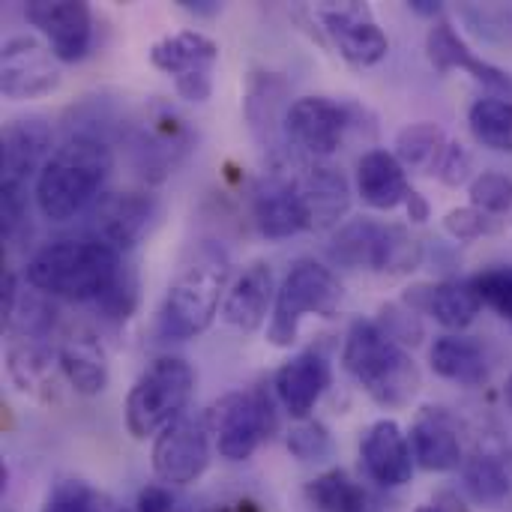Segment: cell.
I'll use <instances>...</instances> for the list:
<instances>
[{"instance_id": "6da1fadb", "label": "cell", "mask_w": 512, "mask_h": 512, "mask_svg": "<svg viewBox=\"0 0 512 512\" xmlns=\"http://www.w3.org/2000/svg\"><path fill=\"white\" fill-rule=\"evenodd\" d=\"M123 270L126 264L114 246L81 234L60 237L36 249L24 267V279L45 297L96 306L120 282Z\"/></svg>"}, {"instance_id": "7a4b0ae2", "label": "cell", "mask_w": 512, "mask_h": 512, "mask_svg": "<svg viewBox=\"0 0 512 512\" xmlns=\"http://www.w3.org/2000/svg\"><path fill=\"white\" fill-rule=\"evenodd\" d=\"M114 168V153L105 138L93 132L69 135L48 156L36 177L33 195L39 213L51 222H69L90 210L99 198L105 177Z\"/></svg>"}, {"instance_id": "3957f363", "label": "cell", "mask_w": 512, "mask_h": 512, "mask_svg": "<svg viewBox=\"0 0 512 512\" xmlns=\"http://www.w3.org/2000/svg\"><path fill=\"white\" fill-rule=\"evenodd\" d=\"M345 369L384 408L408 405L420 390L414 357L375 321H354L342 351Z\"/></svg>"}, {"instance_id": "277c9868", "label": "cell", "mask_w": 512, "mask_h": 512, "mask_svg": "<svg viewBox=\"0 0 512 512\" xmlns=\"http://www.w3.org/2000/svg\"><path fill=\"white\" fill-rule=\"evenodd\" d=\"M228 255L216 246H198V252L183 264L177 279L171 282L162 312L159 330L165 339H192L204 333L219 309L222 291L228 285Z\"/></svg>"}, {"instance_id": "5b68a950", "label": "cell", "mask_w": 512, "mask_h": 512, "mask_svg": "<svg viewBox=\"0 0 512 512\" xmlns=\"http://www.w3.org/2000/svg\"><path fill=\"white\" fill-rule=\"evenodd\" d=\"M195 390V372L183 357L153 360L126 396V429L132 438H159L174 426Z\"/></svg>"}, {"instance_id": "8992f818", "label": "cell", "mask_w": 512, "mask_h": 512, "mask_svg": "<svg viewBox=\"0 0 512 512\" xmlns=\"http://www.w3.org/2000/svg\"><path fill=\"white\" fill-rule=\"evenodd\" d=\"M51 126L39 117L9 120L0 138V222L12 237L27 216V186L51 156Z\"/></svg>"}, {"instance_id": "52a82bcc", "label": "cell", "mask_w": 512, "mask_h": 512, "mask_svg": "<svg viewBox=\"0 0 512 512\" xmlns=\"http://www.w3.org/2000/svg\"><path fill=\"white\" fill-rule=\"evenodd\" d=\"M342 294H345L342 282L336 279L330 267L318 261H297L276 291V306H273V318L267 327V339L276 348L294 345L300 333V321L306 315L333 318L336 309L342 306Z\"/></svg>"}, {"instance_id": "ba28073f", "label": "cell", "mask_w": 512, "mask_h": 512, "mask_svg": "<svg viewBox=\"0 0 512 512\" xmlns=\"http://www.w3.org/2000/svg\"><path fill=\"white\" fill-rule=\"evenodd\" d=\"M330 258L342 267H366L375 273H411L423 264V243L402 225H378L357 219L330 240Z\"/></svg>"}, {"instance_id": "9c48e42d", "label": "cell", "mask_w": 512, "mask_h": 512, "mask_svg": "<svg viewBox=\"0 0 512 512\" xmlns=\"http://www.w3.org/2000/svg\"><path fill=\"white\" fill-rule=\"evenodd\" d=\"M207 426L216 435V447H219L222 459L246 462L261 447V441L279 429L276 402L267 393V387H255L246 393L243 390L228 393L210 408Z\"/></svg>"}, {"instance_id": "30bf717a", "label": "cell", "mask_w": 512, "mask_h": 512, "mask_svg": "<svg viewBox=\"0 0 512 512\" xmlns=\"http://www.w3.org/2000/svg\"><path fill=\"white\" fill-rule=\"evenodd\" d=\"M150 60L156 69L174 78L177 93L186 102H207L213 93V69L219 60V45L198 33V30H180L174 36L159 39L150 48Z\"/></svg>"}, {"instance_id": "8fae6325", "label": "cell", "mask_w": 512, "mask_h": 512, "mask_svg": "<svg viewBox=\"0 0 512 512\" xmlns=\"http://www.w3.org/2000/svg\"><path fill=\"white\" fill-rule=\"evenodd\" d=\"M192 129L165 102L147 108L132 135V159L147 180H165L192 150Z\"/></svg>"}, {"instance_id": "7c38bea8", "label": "cell", "mask_w": 512, "mask_h": 512, "mask_svg": "<svg viewBox=\"0 0 512 512\" xmlns=\"http://www.w3.org/2000/svg\"><path fill=\"white\" fill-rule=\"evenodd\" d=\"M210 468V429L207 420L180 417L153 444V471L162 483L189 486Z\"/></svg>"}, {"instance_id": "4fadbf2b", "label": "cell", "mask_w": 512, "mask_h": 512, "mask_svg": "<svg viewBox=\"0 0 512 512\" xmlns=\"http://www.w3.org/2000/svg\"><path fill=\"white\" fill-rule=\"evenodd\" d=\"M159 204L150 192H108L90 207V237L114 246L117 252L135 249L150 231Z\"/></svg>"}, {"instance_id": "5bb4252c", "label": "cell", "mask_w": 512, "mask_h": 512, "mask_svg": "<svg viewBox=\"0 0 512 512\" xmlns=\"http://www.w3.org/2000/svg\"><path fill=\"white\" fill-rule=\"evenodd\" d=\"M24 18L51 42L63 63L84 60L93 45V12L81 0H30Z\"/></svg>"}, {"instance_id": "9a60e30c", "label": "cell", "mask_w": 512, "mask_h": 512, "mask_svg": "<svg viewBox=\"0 0 512 512\" xmlns=\"http://www.w3.org/2000/svg\"><path fill=\"white\" fill-rule=\"evenodd\" d=\"M348 129V111L324 96H300L285 111V138L312 159H327L339 150Z\"/></svg>"}, {"instance_id": "2e32d148", "label": "cell", "mask_w": 512, "mask_h": 512, "mask_svg": "<svg viewBox=\"0 0 512 512\" xmlns=\"http://www.w3.org/2000/svg\"><path fill=\"white\" fill-rule=\"evenodd\" d=\"M60 60L33 36H12L0 54V90L6 99L45 96L60 84Z\"/></svg>"}, {"instance_id": "e0dca14e", "label": "cell", "mask_w": 512, "mask_h": 512, "mask_svg": "<svg viewBox=\"0 0 512 512\" xmlns=\"http://www.w3.org/2000/svg\"><path fill=\"white\" fill-rule=\"evenodd\" d=\"M318 18L333 36L339 54L354 66H375L387 57L390 39L372 18L366 3H330L318 6Z\"/></svg>"}, {"instance_id": "ac0fdd59", "label": "cell", "mask_w": 512, "mask_h": 512, "mask_svg": "<svg viewBox=\"0 0 512 512\" xmlns=\"http://www.w3.org/2000/svg\"><path fill=\"white\" fill-rule=\"evenodd\" d=\"M363 465L369 477L387 489H399L414 477V450L408 435L393 420H378L360 444Z\"/></svg>"}, {"instance_id": "d6986e66", "label": "cell", "mask_w": 512, "mask_h": 512, "mask_svg": "<svg viewBox=\"0 0 512 512\" xmlns=\"http://www.w3.org/2000/svg\"><path fill=\"white\" fill-rule=\"evenodd\" d=\"M330 381L333 372L327 357L318 351H303L276 372V396L294 420H306L327 393Z\"/></svg>"}, {"instance_id": "ffe728a7", "label": "cell", "mask_w": 512, "mask_h": 512, "mask_svg": "<svg viewBox=\"0 0 512 512\" xmlns=\"http://www.w3.org/2000/svg\"><path fill=\"white\" fill-rule=\"evenodd\" d=\"M252 213L255 225L270 240H285L309 228V216L297 189V180L270 177L255 186L252 195Z\"/></svg>"}, {"instance_id": "44dd1931", "label": "cell", "mask_w": 512, "mask_h": 512, "mask_svg": "<svg viewBox=\"0 0 512 512\" xmlns=\"http://www.w3.org/2000/svg\"><path fill=\"white\" fill-rule=\"evenodd\" d=\"M426 51H429V60H432V66H435L438 72L465 69L468 75H474L483 87L495 90L498 96L512 93L510 75H507L504 69L492 66L489 60L477 57V54L471 51V45L453 30L450 21H438V24L429 30V36H426Z\"/></svg>"}, {"instance_id": "7402d4cb", "label": "cell", "mask_w": 512, "mask_h": 512, "mask_svg": "<svg viewBox=\"0 0 512 512\" xmlns=\"http://www.w3.org/2000/svg\"><path fill=\"white\" fill-rule=\"evenodd\" d=\"M270 300H273V270L270 264L255 261L240 273V279L225 294L222 318L240 333H255L270 315Z\"/></svg>"}, {"instance_id": "603a6c76", "label": "cell", "mask_w": 512, "mask_h": 512, "mask_svg": "<svg viewBox=\"0 0 512 512\" xmlns=\"http://www.w3.org/2000/svg\"><path fill=\"white\" fill-rule=\"evenodd\" d=\"M297 189H300V198H303V207L309 216V228H315V231L339 225V219L351 207L348 180L333 165L306 168V174L297 180Z\"/></svg>"}, {"instance_id": "cb8c5ba5", "label": "cell", "mask_w": 512, "mask_h": 512, "mask_svg": "<svg viewBox=\"0 0 512 512\" xmlns=\"http://www.w3.org/2000/svg\"><path fill=\"white\" fill-rule=\"evenodd\" d=\"M405 303L432 315L447 330H465L480 315L483 303L471 282H438V285H417L408 291Z\"/></svg>"}, {"instance_id": "d4e9b609", "label": "cell", "mask_w": 512, "mask_h": 512, "mask_svg": "<svg viewBox=\"0 0 512 512\" xmlns=\"http://www.w3.org/2000/svg\"><path fill=\"white\" fill-rule=\"evenodd\" d=\"M411 450H414V462L429 474H450L465 462L456 429L435 408H426L414 420V426H411Z\"/></svg>"}, {"instance_id": "484cf974", "label": "cell", "mask_w": 512, "mask_h": 512, "mask_svg": "<svg viewBox=\"0 0 512 512\" xmlns=\"http://www.w3.org/2000/svg\"><path fill=\"white\" fill-rule=\"evenodd\" d=\"M357 189L372 210H396L399 204H408L414 192L402 162L387 150L363 153L357 165Z\"/></svg>"}, {"instance_id": "4316f807", "label": "cell", "mask_w": 512, "mask_h": 512, "mask_svg": "<svg viewBox=\"0 0 512 512\" xmlns=\"http://www.w3.org/2000/svg\"><path fill=\"white\" fill-rule=\"evenodd\" d=\"M60 375L78 396H99L108 387V360L96 336L75 330L57 348Z\"/></svg>"}, {"instance_id": "83f0119b", "label": "cell", "mask_w": 512, "mask_h": 512, "mask_svg": "<svg viewBox=\"0 0 512 512\" xmlns=\"http://www.w3.org/2000/svg\"><path fill=\"white\" fill-rule=\"evenodd\" d=\"M429 363L435 369V375H441L444 381L462 384V387H480L489 381V360L483 354V348L468 339V336H441L435 339L432 351H429Z\"/></svg>"}, {"instance_id": "f1b7e54d", "label": "cell", "mask_w": 512, "mask_h": 512, "mask_svg": "<svg viewBox=\"0 0 512 512\" xmlns=\"http://www.w3.org/2000/svg\"><path fill=\"white\" fill-rule=\"evenodd\" d=\"M6 366H9V378L24 393L54 390L60 372V360L36 336H15L6 354Z\"/></svg>"}, {"instance_id": "f546056e", "label": "cell", "mask_w": 512, "mask_h": 512, "mask_svg": "<svg viewBox=\"0 0 512 512\" xmlns=\"http://www.w3.org/2000/svg\"><path fill=\"white\" fill-rule=\"evenodd\" d=\"M306 498L318 512H381L378 501L345 471H327L306 486Z\"/></svg>"}, {"instance_id": "4dcf8cb0", "label": "cell", "mask_w": 512, "mask_h": 512, "mask_svg": "<svg viewBox=\"0 0 512 512\" xmlns=\"http://www.w3.org/2000/svg\"><path fill=\"white\" fill-rule=\"evenodd\" d=\"M450 141L441 126L435 123H411L396 135V159L402 168L420 174H438Z\"/></svg>"}, {"instance_id": "1f68e13d", "label": "cell", "mask_w": 512, "mask_h": 512, "mask_svg": "<svg viewBox=\"0 0 512 512\" xmlns=\"http://www.w3.org/2000/svg\"><path fill=\"white\" fill-rule=\"evenodd\" d=\"M465 489L483 507H504L512 498L510 468L492 453H477L465 462Z\"/></svg>"}, {"instance_id": "d6a6232c", "label": "cell", "mask_w": 512, "mask_h": 512, "mask_svg": "<svg viewBox=\"0 0 512 512\" xmlns=\"http://www.w3.org/2000/svg\"><path fill=\"white\" fill-rule=\"evenodd\" d=\"M471 135L498 153H512V102L507 96L477 99L468 111Z\"/></svg>"}, {"instance_id": "836d02e7", "label": "cell", "mask_w": 512, "mask_h": 512, "mask_svg": "<svg viewBox=\"0 0 512 512\" xmlns=\"http://www.w3.org/2000/svg\"><path fill=\"white\" fill-rule=\"evenodd\" d=\"M42 512H111V504L84 480H60L48 492Z\"/></svg>"}, {"instance_id": "e575fe53", "label": "cell", "mask_w": 512, "mask_h": 512, "mask_svg": "<svg viewBox=\"0 0 512 512\" xmlns=\"http://www.w3.org/2000/svg\"><path fill=\"white\" fill-rule=\"evenodd\" d=\"M480 303L495 309L504 321H512V267H492L471 279Z\"/></svg>"}, {"instance_id": "d590c367", "label": "cell", "mask_w": 512, "mask_h": 512, "mask_svg": "<svg viewBox=\"0 0 512 512\" xmlns=\"http://www.w3.org/2000/svg\"><path fill=\"white\" fill-rule=\"evenodd\" d=\"M471 207L489 213V216H501L512 210V180L507 174L498 171H483L480 177H474L471 183Z\"/></svg>"}, {"instance_id": "8d00e7d4", "label": "cell", "mask_w": 512, "mask_h": 512, "mask_svg": "<svg viewBox=\"0 0 512 512\" xmlns=\"http://www.w3.org/2000/svg\"><path fill=\"white\" fill-rule=\"evenodd\" d=\"M288 450L300 459V462H324L333 453V438L330 432L315 423V420H303L288 432Z\"/></svg>"}, {"instance_id": "74e56055", "label": "cell", "mask_w": 512, "mask_h": 512, "mask_svg": "<svg viewBox=\"0 0 512 512\" xmlns=\"http://www.w3.org/2000/svg\"><path fill=\"white\" fill-rule=\"evenodd\" d=\"M444 228L456 237V240H477L483 234H495L501 225L495 222V216L477 210V207H459L453 213H447Z\"/></svg>"}, {"instance_id": "f35d334b", "label": "cell", "mask_w": 512, "mask_h": 512, "mask_svg": "<svg viewBox=\"0 0 512 512\" xmlns=\"http://www.w3.org/2000/svg\"><path fill=\"white\" fill-rule=\"evenodd\" d=\"M438 177H441V183H447V186H462V183L471 177V153H468L462 144L450 141V147H447V153H444V162H441V168H438Z\"/></svg>"}, {"instance_id": "ab89813d", "label": "cell", "mask_w": 512, "mask_h": 512, "mask_svg": "<svg viewBox=\"0 0 512 512\" xmlns=\"http://www.w3.org/2000/svg\"><path fill=\"white\" fill-rule=\"evenodd\" d=\"M135 512H180V501L174 498L171 489H165L159 483H150V486H144L138 492Z\"/></svg>"}, {"instance_id": "60d3db41", "label": "cell", "mask_w": 512, "mask_h": 512, "mask_svg": "<svg viewBox=\"0 0 512 512\" xmlns=\"http://www.w3.org/2000/svg\"><path fill=\"white\" fill-rule=\"evenodd\" d=\"M15 276L12 270L3 273V324H9L15 318Z\"/></svg>"}, {"instance_id": "b9f144b4", "label": "cell", "mask_w": 512, "mask_h": 512, "mask_svg": "<svg viewBox=\"0 0 512 512\" xmlns=\"http://www.w3.org/2000/svg\"><path fill=\"white\" fill-rule=\"evenodd\" d=\"M180 6L195 15H216L222 9V3H216V0H180Z\"/></svg>"}, {"instance_id": "7bdbcfd3", "label": "cell", "mask_w": 512, "mask_h": 512, "mask_svg": "<svg viewBox=\"0 0 512 512\" xmlns=\"http://www.w3.org/2000/svg\"><path fill=\"white\" fill-rule=\"evenodd\" d=\"M417 512H468L456 498H450V495H444L441 501H435V504H423V507H417Z\"/></svg>"}, {"instance_id": "ee69618b", "label": "cell", "mask_w": 512, "mask_h": 512, "mask_svg": "<svg viewBox=\"0 0 512 512\" xmlns=\"http://www.w3.org/2000/svg\"><path fill=\"white\" fill-rule=\"evenodd\" d=\"M408 216H411L414 222H426V219H429V204H426L417 192H411V198H408Z\"/></svg>"}, {"instance_id": "f6af8a7d", "label": "cell", "mask_w": 512, "mask_h": 512, "mask_svg": "<svg viewBox=\"0 0 512 512\" xmlns=\"http://www.w3.org/2000/svg\"><path fill=\"white\" fill-rule=\"evenodd\" d=\"M411 9L414 12H420V15H429V18H435V15H441V3L438 0H411Z\"/></svg>"}, {"instance_id": "bcb514c9", "label": "cell", "mask_w": 512, "mask_h": 512, "mask_svg": "<svg viewBox=\"0 0 512 512\" xmlns=\"http://www.w3.org/2000/svg\"><path fill=\"white\" fill-rule=\"evenodd\" d=\"M219 512H258L252 504H231V507H225V510Z\"/></svg>"}, {"instance_id": "7dc6e473", "label": "cell", "mask_w": 512, "mask_h": 512, "mask_svg": "<svg viewBox=\"0 0 512 512\" xmlns=\"http://www.w3.org/2000/svg\"><path fill=\"white\" fill-rule=\"evenodd\" d=\"M507 402L512 405V375H510V381H507Z\"/></svg>"}]
</instances>
